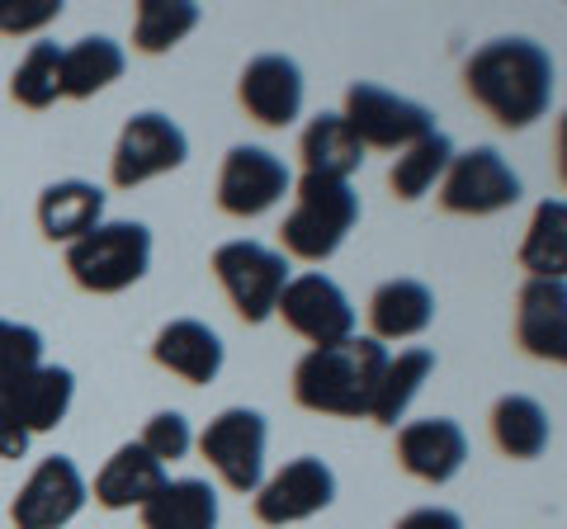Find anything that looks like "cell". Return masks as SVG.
Listing matches in <instances>:
<instances>
[{"instance_id":"1","label":"cell","mask_w":567,"mask_h":529,"mask_svg":"<svg viewBox=\"0 0 567 529\" xmlns=\"http://www.w3.org/2000/svg\"><path fill=\"white\" fill-rule=\"evenodd\" d=\"M464 91L502 128H529L558 95V66L535 39H492L464 62Z\"/></svg>"},{"instance_id":"2","label":"cell","mask_w":567,"mask_h":529,"mask_svg":"<svg viewBox=\"0 0 567 529\" xmlns=\"http://www.w3.org/2000/svg\"><path fill=\"white\" fill-rule=\"evenodd\" d=\"M388 364V345L374 336H350L317 345L293 364V402L317 416L360 421L374 407V387Z\"/></svg>"},{"instance_id":"3","label":"cell","mask_w":567,"mask_h":529,"mask_svg":"<svg viewBox=\"0 0 567 529\" xmlns=\"http://www.w3.org/2000/svg\"><path fill=\"white\" fill-rule=\"evenodd\" d=\"M354 222H360V194L350 189V180L303 175V180L293 185V214L279 227L284 256L322 264L346 246Z\"/></svg>"},{"instance_id":"4","label":"cell","mask_w":567,"mask_h":529,"mask_svg":"<svg viewBox=\"0 0 567 529\" xmlns=\"http://www.w3.org/2000/svg\"><path fill=\"white\" fill-rule=\"evenodd\" d=\"M66 270L85 293H123L152 270V227L118 218L66 246Z\"/></svg>"},{"instance_id":"5","label":"cell","mask_w":567,"mask_h":529,"mask_svg":"<svg viewBox=\"0 0 567 529\" xmlns=\"http://www.w3.org/2000/svg\"><path fill=\"white\" fill-rule=\"evenodd\" d=\"M346 128L354 133V143L364 152H406L412 143L435 133V114L425 110V104L406 100L398 91H388V85H374V81H354L346 91Z\"/></svg>"},{"instance_id":"6","label":"cell","mask_w":567,"mask_h":529,"mask_svg":"<svg viewBox=\"0 0 567 529\" xmlns=\"http://www.w3.org/2000/svg\"><path fill=\"white\" fill-rule=\"evenodd\" d=\"M213 274H218L223 293L233 298V308L246 326H260L275 317V303L284 284H289V256L260 241H223L213 251Z\"/></svg>"},{"instance_id":"7","label":"cell","mask_w":567,"mask_h":529,"mask_svg":"<svg viewBox=\"0 0 567 529\" xmlns=\"http://www.w3.org/2000/svg\"><path fill=\"white\" fill-rule=\"evenodd\" d=\"M189 162V137L171 114L142 110L123 123L114 156H110V180L118 189H137L156 180V175H171Z\"/></svg>"},{"instance_id":"8","label":"cell","mask_w":567,"mask_h":529,"mask_svg":"<svg viewBox=\"0 0 567 529\" xmlns=\"http://www.w3.org/2000/svg\"><path fill=\"white\" fill-rule=\"evenodd\" d=\"M520 204V175L496 147L454 152V162L440 180V208L458 218H487Z\"/></svg>"},{"instance_id":"9","label":"cell","mask_w":567,"mask_h":529,"mask_svg":"<svg viewBox=\"0 0 567 529\" xmlns=\"http://www.w3.org/2000/svg\"><path fill=\"white\" fill-rule=\"evenodd\" d=\"M265 439H270V426H265L256 407H227L204 426L199 454L227 487L251 497L265 483Z\"/></svg>"},{"instance_id":"10","label":"cell","mask_w":567,"mask_h":529,"mask_svg":"<svg viewBox=\"0 0 567 529\" xmlns=\"http://www.w3.org/2000/svg\"><path fill=\"white\" fill-rule=\"evenodd\" d=\"M85 501H91V483L81 478L76 458L48 454L43 464L29 473V483L14 491L10 525L14 529H62L81 516Z\"/></svg>"},{"instance_id":"11","label":"cell","mask_w":567,"mask_h":529,"mask_svg":"<svg viewBox=\"0 0 567 529\" xmlns=\"http://www.w3.org/2000/svg\"><path fill=\"white\" fill-rule=\"evenodd\" d=\"M289 189H293V175L270 147L237 143L223 156V170H218V208L223 214L260 218V214H270Z\"/></svg>"},{"instance_id":"12","label":"cell","mask_w":567,"mask_h":529,"mask_svg":"<svg viewBox=\"0 0 567 529\" xmlns=\"http://www.w3.org/2000/svg\"><path fill=\"white\" fill-rule=\"evenodd\" d=\"M275 312L284 317V326L293 331V336H303L317 345H336V341H350L354 336V308L346 289L336 284L327 274H298L284 284Z\"/></svg>"},{"instance_id":"13","label":"cell","mask_w":567,"mask_h":529,"mask_svg":"<svg viewBox=\"0 0 567 529\" xmlns=\"http://www.w3.org/2000/svg\"><path fill=\"white\" fill-rule=\"evenodd\" d=\"M336 501V473L327 458L317 454H298L289 458L270 483H260L256 491V520L260 525H298V520H312Z\"/></svg>"},{"instance_id":"14","label":"cell","mask_w":567,"mask_h":529,"mask_svg":"<svg viewBox=\"0 0 567 529\" xmlns=\"http://www.w3.org/2000/svg\"><path fill=\"white\" fill-rule=\"evenodd\" d=\"M237 100L260 128H289L303 114V72L284 52H260L241 66Z\"/></svg>"},{"instance_id":"15","label":"cell","mask_w":567,"mask_h":529,"mask_svg":"<svg viewBox=\"0 0 567 529\" xmlns=\"http://www.w3.org/2000/svg\"><path fill=\"white\" fill-rule=\"evenodd\" d=\"M398 464L412 473L416 483L445 487L458 478V468L468 464V435L450 416H425L398 431Z\"/></svg>"},{"instance_id":"16","label":"cell","mask_w":567,"mask_h":529,"mask_svg":"<svg viewBox=\"0 0 567 529\" xmlns=\"http://www.w3.org/2000/svg\"><path fill=\"white\" fill-rule=\"evenodd\" d=\"M516 341L525 355L563 364L567 360V284L563 279H525L516 303Z\"/></svg>"},{"instance_id":"17","label":"cell","mask_w":567,"mask_h":529,"mask_svg":"<svg viewBox=\"0 0 567 529\" xmlns=\"http://www.w3.org/2000/svg\"><path fill=\"white\" fill-rule=\"evenodd\" d=\"M152 360L162 364L166 374L185 378L189 387H204L223 374L227 350H223V336L208 322H199V317H175V322H166L156 331Z\"/></svg>"},{"instance_id":"18","label":"cell","mask_w":567,"mask_h":529,"mask_svg":"<svg viewBox=\"0 0 567 529\" xmlns=\"http://www.w3.org/2000/svg\"><path fill=\"white\" fill-rule=\"evenodd\" d=\"M0 387H6L10 407L20 416V426L29 431V439L43 431H58L71 412V402H76V374L62 364H39L20 378H0Z\"/></svg>"},{"instance_id":"19","label":"cell","mask_w":567,"mask_h":529,"mask_svg":"<svg viewBox=\"0 0 567 529\" xmlns=\"http://www.w3.org/2000/svg\"><path fill=\"white\" fill-rule=\"evenodd\" d=\"M162 487H166V464H156L137 439H128V445H118L110 458H104V468L95 473L91 497L104 510H133V506L142 510Z\"/></svg>"},{"instance_id":"20","label":"cell","mask_w":567,"mask_h":529,"mask_svg":"<svg viewBox=\"0 0 567 529\" xmlns=\"http://www.w3.org/2000/svg\"><path fill=\"white\" fill-rule=\"evenodd\" d=\"M435 322V293L421 279H383L369 298L374 341H412Z\"/></svg>"},{"instance_id":"21","label":"cell","mask_w":567,"mask_h":529,"mask_svg":"<svg viewBox=\"0 0 567 529\" xmlns=\"http://www.w3.org/2000/svg\"><path fill=\"white\" fill-rule=\"evenodd\" d=\"M104 222V189L91 180H58L39 194V227L48 241H81Z\"/></svg>"},{"instance_id":"22","label":"cell","mask_w":567,"mask_h":529,"mask_svg":"<svg viewBox=\"0 0 567 529\" xmlns=\"http://www.w3.org/2000/svg\"><path fill=\"white\" fill-rule=\"evenodd\" d=\"M142 529H218L223 506L204 478H166V487L137 510Z\"/></svg>"},{"instance_id":"23","label":"cell","mask_w":567,"mask_h":529,"mask_svg":"<svg viewBox=\"0 0 567 529\" xmlns=\"http://www.w3.org/2000/svg\"><path fill=\"white\" fill-rule=\"evenodd\" d=\"M298 156H303V175H322V180H350L364 166V147L354 143L341 114H317L298 137Z\"/></svg>"},{"instance_id":"24","label":"cell","mask_w":567,"mask_h":529,"mask_svg":"<svg viewBox=\"0 0 567 529\" xmlns=\"http://www.w3.org/2000/svg\"><path fill=\"white\" fill-rule=\"evenodd\" d=\"M123 48L114 39H104V33H91V39H76L71 48H62V95L66 100H91L100 91H110V85L123 76Z\"/></svg>"},{"instance_id":"25","label":"cell","mask_w":567,"mask_h":529,"mask_svg":"<svg viewBox=\"0 0 567 529\" xmlns=\"http://www.w3.org/2000/svg\"><path fill=\"white\" fill-rule=\"evenodd\" d=\"M492 439L506 458H539L548 449V439H554V426H548V412L535 397L506 393L492 407Z\"/></svg>"},{"instance_id":"26","label":"cell","mask_w":567,"mask_h":529,"mask_svg":"<svg viewBox=\"0 0 567 529\" xmlns=\"http://www.w3.org/2000/svg\"><path fill=\"white\" fill-rule=\"evenodd\" d=\"M435 374V350H398L388 355L383 374H379V387H374V407H369V421L379 426H398L402 412L412 407V397L425 387V378Z\"/></svg>"},{"instance_id":"27","label":"cell","mask_w":567,"mask_h":529,"mask_svg":"<svg viewBox=\"0 0 567 529\" xmlns=\"http://www.w3.org/2000/svg\"><path fill=\"white\" fill-rule=\"evenodd\" d=\"M520 270L529 279H563L567 274V204L544 199L520 241Z\"/></svg>"},{"instance_id":"28","label":"cell","mask_w":567,"mask_h":529,"mask_svg":"<svg viewBox=\"0 0 567 529\" xmlns=\"http://www.w3.org/2000/svg\"><path fill=\"white\" fill-rule=\"evenodd\" d=\"M199 20L204 10L194 0H142L133 10V48L147 58H162V52L181 48L199 29Z\"/></svg>"},{"instance_id":"29","label":"cell","mask_w":567,"mask_h":529,"mask_svg":"<svg viewBox=\"0 0 567 529\" xmlns=\"http://www.w3.org/2000/svg\"><path fill=\"white\" fill-rule=\"evenodd\" d=\"M450 162H454V143L435 128L431 137H421V143H412L398 156L393 170H388V185H393V194L402 204H416L421 194H431L440 180H445Z\"/></svg>"},{"instance_id":"30","label":"cell","mask_w":567,"mask_h":529,"mask_svg":"<svg viewBox=\"0 0 567 529\" xmlns=\"http://www.w3.org/2000/svg\"><path fill=\"white\" fill-rule=\"evenodd\" d=\"M10 100L24 110H48L62 100V48L58 43H33L24 62L10 76Z\"/></svg>"},{"instance_id":"31","label":"cell","mask_w":567,"mask_h":529,"mask_svg":"<svg viewBox=\"0 0 567 529\" xmlns=\"http://www.w3.org/2000/svg\"><path fill=\"white\" fill-rule=\"evenodd\" d=\"M137 445L147 449L156 464H175V458H185L194 449V431H189L185 412H156L147 426H142Z\"/></svg>"},{"instance_id":"32","label":"cell","mask_w":567,"mask_h":529,"mask_svg":"<svg viewBox=\"0 0 567 529\" xmlns=\"http://www.w3.org/2000/svg\"><path fill=\"white\" fill-rule=\"evenodd\" d=\"M43 364V331L0 317V378H20Z\"/></svg>"},{"instance_id":"33","label":"cell","mask_w":567,"mask_h":529,"mask_svg":"<svg viewBox=\"0 0 567 529\" xmlns=\"http://www.w3.org/2000/svg\"><path fill=\"white\" fill-rule=\"evenodd\" d=\"M52 20H62V0H0V33H10V39L39 33Z\"/></svg>"},{"instance_id":"34","label":"cell","mask_w":567,"mask_h":529,"mask_svg":"<svg viewBox=\"0 0 567 529\" xmlns=\"http://www.w3.org/2000/svg\"><path fill=\"white\" fill-rule=\"evenodd\" d=\"M24 454H29V431L20 426L6 387H0V458H24Z\"/></svg>"},{"instance_id":"35","label":"cell","mask_w":567,"mask_h":529,"mask_svg":"<svg viewBox=\"0 0 567 529\" xmlns=\"http://www.w3.org/2000/svg\"><path fill=\"white\" fill-rule=\"evenodd\" d=\"M393 529H464V520L445 506H416V510H406Z\"/></svg>"}]
</instances>
